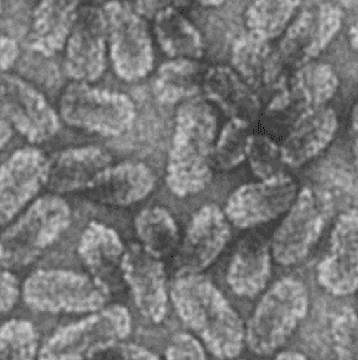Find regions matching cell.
<instances>
[{"instance_id": "6da1fadb", "label": "cell", "mask_w": 358, "mask_h": 360, "mask_svg": "<svg viewBox=\"0 0 358 360\" xmlns=\"http://www.w3.org/2000/svg\"><path fill=\"white\" fill-rule=\"evenodd\" d=\"M170 298L181 321L213 356H240L246 345L245 323L212 281L199 274L179 276L171 285Z\"/></svg>"}, {"instance_id": "7a4b0ae2", "label": "cell", "mask_w": 358, "mask_h": 360, "mask_svg": "<svg viewBox=\"0 0 358 360\" xmlns=\"http://www.w3.org/2000/svg\"><path fill=\"white\" fill-rule=\"evenodd\" d=\"M217 136V114L207 101L180 103L166 165V184L176 196L199 194L209 185Z\"/></svg>"}, {"instance_id": "3957f363", "label": "cell", "mask_w": 358, "mask_h": 360, "mask_svg": "<svg viewBox=\"0 0 358 360\" xmlns=\"http://www.w3.org/2000/svg\"><path fill=\"white\" fill-rule=\"evenodd\" d=\"M310 309V292L295 277H284L262 295L246 326L245 342L257 356H272L293 336Z\"/></svg>"}, {"instance_id": "277c9868", "label": "cell", "mask_w": 358, "mask_h": 360, "mask_svg": "<svg viewBox=\"0 0 358 360\" xmlns=\"http://www.w3.org/2000/svg\"><path fill=\"white\" fill-rule=\"evenodd\" d=\"M71 223V209L58 195L34 200L0 237V252L13 269L24 267L52 247Z\"/></svg>"}, {"instance_id": "5b68a950", "label": "cell", "mask_w": 358, "mask_h": 360, "mask_svg": "<svg viewBox=\"0 0 358 360\" xmlns=\"http://www.w3.org/2000/svg\"><path fill=\"white\" fill-rule=\"evenodd\" d=\"M59 113L72 128L117 138L132 128L136 107L125 94L74 81L62 92Z\"/></svg>"}, {"instance_id": "8992f818", "label": "cell", "mask_w": 358, "mask_h": 360, "mask_svg": "<svg viewBox=\"0 0 358 360\" xmlns=\"http://www.w3.org/2000/svg\"><path fill=\"white\" fill-rule=\"evenodd\" d=\"M109 292L92 276L70 270H37L25 281L27 307L47 314H88L104 308Z\"/></svg>"}, {"instance_id": "52a82bcc", "label": "cell", "mask_w": 358, "mask_h": 360, "mask_svg": "<svg viewBox=\"0 0 358 360\" xmlns=\"http://www.w3.org/2000/svg\"><path fill=\"white\" fill-rule=\"evenodd\" d=\"M132 330L131 315L123 305H112L58 330L38 352L41 359L95 358L99 352L126 340Z\"/></svg>"}, {"instance_id": "ba28073f", "label": "cell", "mask_w": 358, "mask_h": 360, "mask_svg": "<svg viewBox=\"0 0 358 360\" xmlns=\"http://www.w3.org/2000/svg\"><path fill=\"white\" fill-rule=\"evenodd\" d=\"M103 11L114 72L126 82L145 79L153 70L156 59L146 19L121 0L109 1Z\"/></svg>"}, {"instance_id": "9c48e42d", "label": "cell", "mask_w": 358, "mask_h": 360, "mask_svg": "<svg viewBox=\"0 0 358 360\" xmlns=\"http://www.w3.org/2000/svg\"><path fill=\"white\" fill-rule=\"evenodd\" d=\"M0 115L32 143L49 141L60 129V117L42 92L5 72L0 75Z\"/></svg>"}, {"instance_id": "30bf717a", "label": "cell", "mask_w": 358, "mask_h": 360, "mask_svg": "<svg viewBox=\"0 0 358 360\" xmlns=\"http://www.w3.org/2000/svg\"><path fill=\"white\" fill-rule=\"evenodd\" d=\"M324 226L326 217L316 194L310 188H303L272 237L274 260L281 266L302 262L316 247Z\"/></svg>"}, {"instance_id": "8fae6325", "label": "cell", "mask_w": 358, "mask_h": 360, "mask_svg": "<svg viewBox=\"0 0 358 360\" xmlns=\"http://www.w3.org/2000/svg\"><path fill=\"white\" fill-rule=\"evenodd\" d=\"M343 20V10L331 3L302 10L281 34L278 51L284 64L298 68L317 59L339 34Z\"/></svg>"}, {"instance_id": "7c38bea8", "label": "cell", "mask_w": 358, "mask_h": 360, "mask_svg": "<svg viewBox=\"0 0 358 360\" xmlns=\"http://www.w3.org/2000/svg\"><path fill=\"white\" fill-rule=\"evenodd\" d=\"M297 194L295 180L286 174L260 179L237 188L227 199L224 212L235 227L250 229L285 214Z\"/></svg>"}, {"instance_id": "4fadbf2b", "label": "cell", "mask_w": 358, "mask_h": 360, "mask_svg": "<svg viewBox=\"0 0 358 360\" xmlns=\"http://www.w3.org/2000/svg\"><path fill=\"white\" fill-rule=\"evenodd\" d=\"M231 238L230 222L217 205H206L194 214L178 247L174 270L179 276L198 275L214 264Z\"/></svg>"}, {"instance_id": "5bb4252c", "label": "cell", "mask_w": 358, "mask_h": 360, "mask_svg": "<svg viewBox=\"0 0 358 360\" xmlns=\"http://www.w3.org/2000/svg\"><path fill=\"white\" fill-rule=\"evenodd\" d=\"M64 51V69L70 79L91 84L102 77L108 54L103 9L87 6L80 10Z\"/></svg>"}, {"instance_id": "9a60e30c", "label": "cell", "mask_w": 358, "mask_h": 360, "mask_svg": "<svg viewBox=\"0 0 358 360\" xmlns=\"http://www.w3.org/2000/svg\"><path fill=\"white\" fill-rule=\"evenodd\" d=\"M51 161L41 150L25 147L0 166V226L13 221L47 185Z\"/></svg>"}, {"instance_id": "2e32d148", "label": "cell", "mask_w": 358, "mask_h": 360, "mask_svg": "<svg viewBox=\"0 0 358 360\" xmlns=\"http://www.w3.org/2000/svg\"><path fill=\"white\" fill-rule=\"evenodd\" d=\"M317 281L334 297L358 290V209L341 214L330 234L329 248L317 266Z\"/></svg>"}, {"instance_id": "e0dca14e", "label": "cell", "mask_w": 358, "mask_h": 360, "mask_svg": "<svg viewBox=\"0 0 358 360\" xmlns=\"http://www.w3.org/2000/svg\"><path fill=\"white\" fill-rule=\"evenodd\" d=\"M123 277L140 313L152 323H161L169 307L166 272L161 259L133 244L124 255Z\"/></svg>"}, {"instance_id": "ac0fdd59", "label": "cell", "mask_w": 358, "mask_h": 360, "mask_svg": "<svg viewBox=\"0 0 358 360\" xmlns=\"http://www.w3.org/2000/svg\"><path fill=\"white\" fill-rule=\"evenodd\" d=\"M126 252L114 228L102 222H91L81 234L77 252L90 275L108 290L121 288L123 260Z\"/></svg>"}, {"instance_id": "d6986e66", "label": "cell", "mask_w": 358, "mask_h": 360, "mask_svg": "<svg viewBox=\"0 0 358 360\" xmlns=\"http://www.w3.org/2000/svg\"><path fill=\"white\" fill-rule=\"evenodd\" d=\"M338 125L334 109L326 105L307 108L280 146L284 163L298 168L319 156L334 140Z\"/></svg>"}, {"instance_id": "ffe728a7", "label": "cell", "mask_w": 358, "mask_h": 360, "mask_svg": "<svg viewBox=\"0 0 358 360\" xmlns=\"http://www.w3.org/2000/svg\"><path fill=\"white\" fill-rule=\"evenodd\" d=\"M113 158L98 146H81L59 152L49 166L47 185L55 194L87 191Z\"/></svg>"}, {"instance_id": "44dd1931", "label": "cell", "mask_w": 358, "mask_h": 360, "mask_svg": "<svg viewBox=\"0 0 358 360\" xmlns=\"http://www.w3.org/2000/svg\"><path fill=\"white\" fill-rule=\"evenodd\" d=\"M270 243L260 234L241 240L227 265V282L242 298L253 299L265 290L272 277Z\"/></svg>"}, {"instance_id": "7402d4cb", "label": "cell", "mask_w": 358, "mask_h": 360, "mask_svg": "<svg viewBox=\"0 0 358 360\" xmlns=\"http://www.w3.org/2000/svg\"><path fill=\"white\" fill-rule=\"evenodd\" d=\"M156 183L154 173L145 163L123 162L108 167L87 191L98 202L125 207L146 199Z\"/></svg>"}, {"instance_id": "603a6c76", "label": "cell", "mask_w": 358, "mask_h": 360, "mask_svg": "<svg viewBox=\"0 0 358 360\" xmlns=\"http://www.w3.org/2000/svg\"><path fill=\"white\" fill-rule=\"evenodd\" d=\"M231 64L256 92L278 84L284 62L270 41L246 31L232 43Z\"/></svg>"}, {"instance_id": "cb8c5ba5", "label": "cell", "mask_w": 358, "mask_h": 360, "mask_svg": "<svg viewBox=\"0 0 358 360\" xmlns=\"http://www.w3.org/2000/svg\"><path fill=\"white\" fill-rule=\"evenodd\" d=\"M82 0H41L33 11L27 43L33 52L53 57L65 47Z\"/></svg>"}, {"instance_id": "d4e9b609", "label": "cell", "mask_w": 358, "mask_h": 360, "mask_svg": "<svg viewBox=\"0 0 358 360\" xmlns=\"http://www.w3.org/2000/svg\"><path fill=\"white\" fill-rule=\"evenodd\" d=\"M202 90L230 118L251 123L260 113L258 96L232 67H208Z\"/></svg>"}, {"instance_id": "484cf974", "label": "cell", "mask_w": 358, "mask_h": 360, "mask_svg": "<svg viewBox=\"0 0 358 360\" xmlns=\"http://www.w3.org/2000/svg\"><path fill=\"white\" fill-rule=\"evenodd\" d=\"M207 69L208 65L199 59H170L158 68L153 81L154 95L166 105L194 98L202 90Z\"/></svg>"}, {"instance_id": "4316f807", "label": "cell", "mask_w": 358, "mask_h": 360, "mask_svg": "<svg viewBox=\"0 0 358 360\" xmlns=\"http://www.w3.org/2000/svg\"><path fill=\"white\" fill-rule=\"evenodd\" d=\"M152 21L157 42L170 59H201L203 57L202 34L181 10H165Z\"/></svg>"}, {"instance_id": "83f0119b", "label": "cell", "mask_w": 358, "mask_h": 360, "mask_svg": "<svg viewBox=\"0 0 358 360\" xmlns=\"http://www.w3.org/2000/svg\"><path fill=\"white\" fill-rule=\"evenodd\" d=\"M135 229L142 247L158 259H164L179 247L178 223L161 206L142 210L135 219Z\"/></svg>"}, {"instance_id": "f1b7e54d", "label": "cell", "mask_w": 358, "mask_h": 360, "mask_svg": "<svg viewBox=\"0 0 358 360\" xmlns=\"http://www.w3.org/2000/svg\"><path fill=\"white\" fill-rule=\"evenodd\" d=\"M334 68L324 62L306 63L298 67L293 79V95L307 108L326 105L339 89Z\"/></svg>"}, {"instance_id": "f546056e", "label": "cell", "mask_w": 358, "mask_h": 360, "mask_svg": "<svg viewBox=\"0 0 358 360\" xmlns=\"http://www.w3.org/2000/svg\"><path fill=\"white\" fill-rule=\"evenodd\" d=\"M301 3L302 0H252L245 11L246 29L273 41L284 34Z\"/></svg>"}, {"instance_id": "4dcf8cb0", "label": "cell", "mask_w": 358, "mask_h": 360, "mask_svg": "<svg viewBox=\"0 0 358 360\" xmlns=\"http://www.w3.org/2000/svg\"><path fill=\"white\" fill-rule=\"evenodd\" d=\"M252 133L250 123L231 118L217 136L213 152V163L222 171H231L247 158Z\"/></svg>"}, {"instance_id": "1f68e13d", "label": "cell", "mask_w": 358, "mask_h": 360, "mask_svg": "<svg viewBox=\"0 0 358 360\" xmlns=\"http://www.w3.org/2000/svg\"><path fill=\"white\" fill-rule=\"evenodd\" d=\"M36 327L24 319H11L0 326V359H33L38 356Z\"/></svg>"}, {"instance_id": "d6a6232c", "label": "cell", "mask_w": 358, "mask_h": 360, "mask_svg": "<svg viewBox=\"0 0 358 360\" xmlns=\"http://www.w3.org/2000/svg\"><path fill=\"white\" fill-rule=\"evenodd\" d=\"M247 160L251 169L260 179H269L285 174V163L281 156L280 146L265 135L251 136Z\"/></svg>"}, {"instance_id": "836d02e7", "label": "cell", "mask_w": 358, "mask_h": 360, "mask_svg": "<svg viewBox=\"0 0 358 360\" xmlns=\"http://www.w3.org/2000/svg\"><path fill=\"white\" fill-rule=\"evenodd\" d=\"M330 336L336 356L340 359H358V314L344 308L330 323Z\"/></svg>"}, {"instance_id": "e575fe53", "label": "cell", "mask_w": 358, "mask_h": 360, "mask_svg": "<svg viewBox=\"0 0 358 360\" xmlns=\"http://www.w3.org/2000/svg\"><path fill=\"white\" fill-rule=\"evenodd\" d=\"M166 359H207L206 347L191 333H176L165 349Z\"/></svg>"}, {"instance_id": "d590c367", "label": "cell", "mask_w": 358, "mask_h": 360, "mask_svg": "<svg viewBox=\"0 0 358 360\" xmlns=\"http://www.w3.org/2000/svg\"><path fill=\"white\" fill-rule=\"evenodd\" d=\"M10 269L0 252V315L9 313L19 299V280Z\"/></svg>"}, {"instance_id": "8d00e7d4", "label": "cell", "mask_w": 358, "mask_h": 360, "mask_svg": "<svg viewBox=\"0 0 358 360\" xmlns=\"http://www.w3.org/2000/svg\"><path fill=\"white\" fill-rule=\"evenodd\" d=\"M95 358H123V359H158L159 356L135 343L118 342L99 352Z\"/></svg>"}, {"instance_id": "74e56055", "label": "cell", "mask_w": 358, "mask_h": 360, "mask_svg": "<svg viewBox=\"0 0 358 360\" xmlns=\"http://www.w3.org/2000/svg\"><path fill=\"white\" fill-rule=\"evenodd\" d=\"M192 0H135V10L146 20H153L157 15L168 9H184Z\"/></svg>"}, {"instance_id": "f35d334b", "label": "cell", "mask_w": 358, "mask_h": 360, "mask_svg": "<svg viewBox=\"0 0 358 360\" xmlns=\"http://www.w3.org/2000/svg\"><path fill=\"white\" fill-rule=\"evenodd\" d=\"M19 54V46L16 41L4 34H0V75L14 65Z\"/></svg>"}, {"instance_id": "ab89813d", "label": "cell", "mask_w": 358, "mask_h": 360, "mask_svg": "<svg viewBox=\"0 0 358 360\" xmlns=\"http://www.w3.org/2000/svg\"><path fill=\"white\" fill-rule=\"evenodd\" d=\"M350 134L352 140V151H354V165L358 171V102L354 105L350 120Z\"/></svg>"}, {"instance_id": "60d3db41", "label": "cell", "mask_w": 358, "mask_h": 360, "mask_svg": "<svg viewBox=\"0 0 358 360\" xmlns=\"http://www.w3.org/2000/svg\"><path fill=\"white\" fill-rule=\"evenodd\" d=\"M13 136V127L0 115V148L9 143Z\"/></svg>"}, {"instance_id": "b9f144b4", "label": "cell", "mask_w": 358, "mask_h": 360, "mask_svg": "<svg viewBox=\"0 0 358 360\" xmlns=\"http://www.w3.org/2000/svg\"><path fill=\"white\" fill-rule=\"evenodd\" d=\"M349 41L350 44L352 46L354 51L358 52V18L354 20L352 25L350 26L349 29Z\"/></svg>"}, {"instance_id": "7bdbcfd3", "label": "cell", "mask_w": 358, "mask_h": 360, "mask_svg": "<svg viewBox=\"0 0 358 360\" xmlns=\"http://www.w3.org/2000/svg\"><path fill=\"white\" fill-rule=\"evenodd\" d=\"M278 359H306V354L298 351H281L275 354Z\"/></svg>"}, {"instance_id": "ee69618b", "label": "cell", "mask_w": 358, "mask_h": 360, "mask_svg": "<svg viewBox=\"0 0 358 360\" xmlns=\"http://www.w3.org/2000/svg\"><path fill=\"white\" fill-rule=\"evenodd\" d=\"M199 4L203 6H207V8H217L220 5L224 4L227 0H198Z\"/></svg>"}, {"instance_id": "f6af8a7d", "label": "cell", "mask_w": 358, "mask_h": 360, "mask_svg": "<svg viewBox=\"0 0 358 360\" xmlns=\"http://www.w3.org/2000/svg\"><path fill=\"white\" fill-rule=\"evenodd\" d=\"M1 9H3V5H1V0H0V13H1Z\"/></svg>"}]
</instances>
